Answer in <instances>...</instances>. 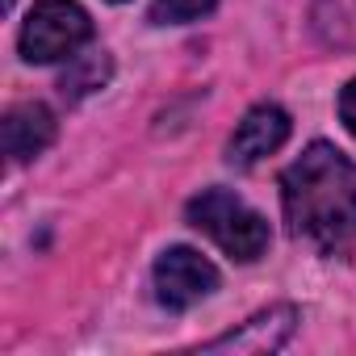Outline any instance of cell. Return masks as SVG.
I'll return each mask as SVG.
<instances>
[{
    "label": "cell",
    "mask_w": 356,
    "mask_h": 356,
    "mask_svg": "<svg viewBox=\"0 0 356 356\" xmlns=\"http://www.w3.org/2000/svg\"><path fill=\"white\" fill-rule=\"evenodd\" d=\"M281 202L293 239L323 256L356 243V168L331 143H310L281 172Z\"/></svg>",
    "instance_id": "1"
},
{
    "label": "cell",
    "mask_w": 356,
    "mask_h": 356,
    "mask_svg": "<svg viewBox=\"0 0 356 356\" xmlns=\"http://www.w3.org/2000/svg\"><path fill=\"white\" fill-rule=\"evenodd\" d=\"M189 222L197 231H206L231 260H243V264L260 260L268 252V239H273L264 214H256L231 189H206V193H197L189 202Z\"/></svg>",
    "instance_id": "2"
},
{
    "label": "cell",
    "mask_w": 356,
    "mask_h": 356,
    "mask_svg": "<svg viewBox=\"0 0 356 356\" xmlns=\"http://www.w3.org/2000/svg\"><path fill=\"white\" fill-rule=\"evenodd\" d=\"M88 38H92V17L76 0H38L22 26V59L59 63L72 59Z\"/></svg>",
    "instance_id": "3"
},
{
    "label": "cell",
    "mask_w": 356,
    "mask_h": 356,
    "mask_svg": "<svg viewBox=\"0 0 356 356\" xmlns=\"http://www.w3.org/2000/svg\"><path fill=\"white\" fill-rule=\"evenodd\" d=\"M218 289V268L193 248H168L155 260V298L168 310H189Z\"/></svg>",
    "instance_id": "4"
},
{
    "label": "cell",
    "mask_w": 356,
    "mask_h": 356,
    "mask_svg": "<svg viewBox=\"0 0 356 356\" xmlns=\"http://www.w3.org/2000/svg\"><path fill=\"white\" fill-rule=\"evenodd\" d=\"M289 138V113L281 105H256L243 113L239 130L231 134V147H227V159L235 168H252L260 163L264 155H273L281 143Z\"/></svg>",
    "instance_id": "5"
},
{
    "label": "cell",
    "mask_w": 356,
    "mask_h": 356,
    "mask_svg": "<svg viewBox=\"0 0 356 356\" xmlns=\"http://www.w3.org/2000/svg\"><path fill=\"white\" fill-rule=\"evenodd\" d=\"M298 327V310L293 306H268L260 314H252L239 331H227L218 339L206 343V352H277Z\"/></svg>",
    "instance_id": "6"
},
{
    "label": "cell",
    "mask_w": 356,
    "mask_h": 356,
    "mask_svg": "<svg viewBox=\"0 0 356 356\" xmlns=\"http://www.w3.org/2000/svg\"><path fill=\"white\" fill-rule=\"evenodd\" d=\"M55 143V113L42 101H22L5 113V155L26 163Z\"/></svg>",
    "instance_id": "7"
},
{
    "label": "cell",
    "mask_w": 356,
    "mask_h": 356,
    "mask_svg": "<svg viewBox=\"0 0 356 356\" xmlns=\"http://www.w3.org/2000/svg\"><path fill=\"white\" fill-rule=\"evenodd\" d=\"M109 55L105 51H92V55H72V63H67V72L59 76V88H63V97H88V92H97V88H105V80H109Z\"/></svg>",
    "instance_id": "8"
},
{
    "label": "cell",
    "mask_w": 356,
    "mask_h": 356,
    "mask_svg": "<svg viewBox=\"0 0 356 356\" xmlns=\"http://www.w3.org/2000/svg\"><path fill=\"white\" fill-rule=\"evenodd\" d=\"M218 0H155L151 5V22L155 26H185V22H197L206 17Z\"/></svg>",
    "instance_id": "9"
},
{
    "label": "cell",
    "mask_w": 356,
    "mask_h": 356,
    "mask_svg": "<svg viewBox=\"0 0 356 356\" xmlns=\"http://www.w3.org/2000/svg\"><path fill=\"white\" fill-rule=\"evenodd\" d=\"M339 122L348 126V134L356 138V76L343 84V92H339Z\"/></svg>",
    "instance_id": "10"
},
{
    "label": "cell",
    "mask_w": 356,
    "mask_h": 356,
    "mask_svg": "<svg viewBox=\"0 0 356 356\" xmlns=\"http://www.w3.org/2000/svg\"><path fill=\"white\" fill-rule=\"evenodd\" d=\"M113 5H122V0H113Z\"/></svg>",
    "instance_id": "11"
}]
</instances>
